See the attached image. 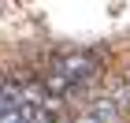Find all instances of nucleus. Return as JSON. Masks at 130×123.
I'll use <instances>...</instances> for the list:
<instances>
[{
  "label": "nucleus",
  "mask_w": 130,
  "mask_h": 123,
  "mask_svg": "<svg viewBox=\"0 0 130 123\" xmlns=\"http://www.w3.org/2000/svg\"><path fill=\"white\" fill-rule=\"evenodd\" d=\"M74 123H97V119H93V116L86 112V108H82V112H78V119H74Z\"/></svg>",
  "instance_id": "7ed1b4c3"
},
{
  "label": "nucleus",
  "mask_w": 130,
  "mask_h": 123,
  "mask_svg": "<svg viewBox=\"0 0 130 123\" xmlns=\"http://www.w3.org/2000/svg\"><path fill=\"white\" fill-rule=\"evenodd\" d=\"M86 112H89L97 123H126V112L111 101L108 93H97V97L89 101V108H86Z\"/></svg>",
  "instance_id": "f257e3e1"
},
{
  "label": "nucleus",
  "mask_w": 130,
  "mask_h": 123,
  "mask_svg": "<svg viewBox=\"0 0 130 123\" xmlns=\"http://www.w3.org/2000/svg\"><path fill=\"white\" fill-rule=\"evenodd\" d=\"M104 93L119 104L123 112H130V82L123 75H104Z\"/></svg>",
  "instance_id": "f03ea898"
},
{
  "label": "nucleus",
  "mask_w": 130,
  "mask_h": 123,
  "mask_svg": "<svg viewBox=\"0 0 130 123\" xmlns=\"http://www.w3.org/2000/svg\"><path fill=\"white\" fill-rule=\"evenodd\" d=\"M123 78H126V82H130V67H126V71H123Z\"/></svg>",
  "instance_id": "20e7f679"
}]
</instances>
